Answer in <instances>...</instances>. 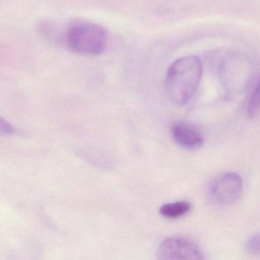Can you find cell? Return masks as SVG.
<instances>
[{
  "label": "cell",
  "instance_id": "6da1fadb",
  "mask_svg": "<svg viewBox=\"0 0 260 260\" xmlns=\"http://www.w3.org/2000/svg\"><path fill=\"white\" fill-rule=\"evenodd\" d=\"M202 73V63L197 56H185L175 60L166 75V90L170 100L178 106L188 103L199 88Z\"/></svg>",
  "mask_w": 260,
  "mask_h": 260
},
{
  "label": "cell",
  "instance_id": "7a4b0ae2",
  "mask_svg": "<svg viewBox=\"0 0 260 260\" xmlns=\"http://www.w3.org/2000/svg\"><path fill=\"white\" fill-rule=\"evenodd\" d=\"M62 40L73 52L85 56H98L107 48L109 34L104 27L98 24L76 21L65 28Z\"/></svg>",
  "mask_w": 260,
  "mask_h": 260
},
{
  "label": "cell",
  "instance_id": "3957f363",
  "mask_svg": "<svg viewBox=\"0 0 260 260\" xmlns=\"http://www.w3.org/2000/svg\"><path fill=\"white\" fill-rule=\"evenodd\" d=\"M243 190V181L238 173L234 172L219 176L210 187V194L217 203L230 205L240 199Z\"/></svg>",
  "mask_w": 260,
  "mask_h": 260
},
{
  "label": "cell",
  "instance_id": "277c9868",
  "mask_svg": "<svg viewBox=\"0 0 260 260\" xmlns=\"http://www.w3.org/2000/svg\"><path fill=\"white\" fill-rule=\"evenodd\" d=\"M157 258L161 260L203 259V253L197 245L190 240L171 237L164 240L157 250Z\"/></svg>",
  "mask_w": 260,
  "mask_h": 260
},
{
  "label": "cell",
  "instance_id": "5b68a950",
  "mask_svg": "<svg viewBox=\"0 0 260 260\" xmlns=\"http://www.w3.org/2000/svg\"><path fill=\"white\" fill-rule=\"evenodd\" d=\"M176 142L184 148L197 150L204 144V138L199 129L187 122L175 123L171 131Z\"/></svg>",
  "mask_w": 260,
  "mask_h": 260
},
{
  "label": "cell",
  "instance_id": "8992f818",
  "mask_svg": "<svg viewBox=\"0 0 260 260\" xmlns=\"http://www.w3.org/2000/svg\"><path fill=\"white\" fill-rule=\"evenodd\" d=\"M191 205L185 201L164 204L159 208L161 215L169 219H176L186 214L191 210Z\"/></svg>",
  "mask_w": 260,
  "mask_h": 260
},
{
  "label": "cell",
  "instance_id": "52a82bcc",
  "mask_svg": "<svg viewBox=\"0 0 260 260\" xmlns=\"http://www.w3.org/2000/svg\"><path fill=\"white\" fill-rule=\"evenodd\" d=\"M260 110V80L252 93L250 101L248 106V115L250 118H254Z\"/></svg>",
  "mask_w": 260,
  "mask_h": 260
},
{
  "label": "cell",
  "instance_id": "ba28073f",
  "mask_svg": "<svg viewBox=\"0 0 260 260\" xmlns=\"http://www.w3.org/2000/svg\"><path fill=\"white\" fill-rule=\"evenodd\" d=\"M248 252L255 255H260V233L252 236L246 243Z\"/></svg>",
  "mask_w": 260,
  "mask_h": 260
},
{
  "label": "cell",
  "instance_id": "9c48e42d",
  "mask_svg": "<svg viewBox=\"0 0 260 260\" xmlns=\"http://www.w3.org/2000/svg\"><path fill=\"white\" fill-rule=\"evenodd\" d=\"M0 128L3 133L7 135H13L16 132V128L7 120L4 119L3 118H1V120H0Z\"/></svg>",
  "mask_w": 260,
  "mask_h": 260
}]
</instances>
